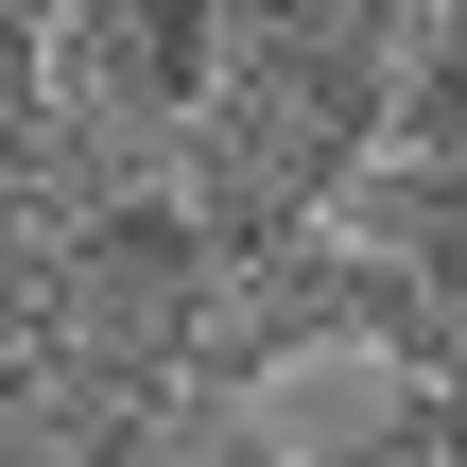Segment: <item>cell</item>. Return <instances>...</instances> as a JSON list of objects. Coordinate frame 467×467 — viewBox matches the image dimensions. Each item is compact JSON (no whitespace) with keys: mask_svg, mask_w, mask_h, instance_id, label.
<instances>
[{"mask_svg":"<svg viewBox=\"0 0 467 467\" xmlns=\"http://www.w3.org/2000/svg\"><path fill=\"white\" fill-rule=\"evenodd\" d=\"M416 347H381V329H277L260 364H243V451L260 467H381L416 433Z\"/></svg>","mask_w":467,"mask_h":467,"instance_id":"obj_1","label":"cell"}]
</instances>
